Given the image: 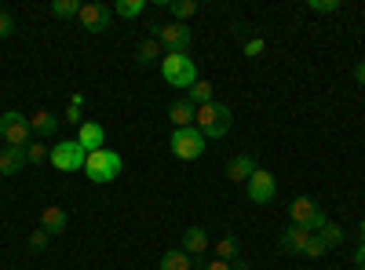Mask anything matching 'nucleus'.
<instances>
[{"mask_svg": "<svg viewBox=\"0 0 365 270\" xmlns=\"http://www.w3.org/2000/svg\"><path fill=\"white\" fill-rule=\"evenodd\" d=\"M161 77L172 84V88H190L197 84V66H194V58L187 51H168L161 58Z\"/></svg>", "mask_w": 365, "mask_h": 270, "instance_id": "1", "label": "nucleus"}, {"mask_svg": "<svg viewBox=\"0 0 365 270\" xmlns=\"http://www.w3.org/2000/svg\"><path fill=\"white\" fill-rule=\"evenodd\" d=\"M194 128H197L205 139H223V135L230 132V106H223V103H208V106H197Z\"/></svg>", "mask_w": 365, "mask_h": 270, "instance_id": "2", "label": "nucleus"}, {"mask_svg": "<svg viewBox=\"0 0 365 270\" xmlns=\"http://www.w3.org/2000/svg\"><path fill=\"white\" fill-rule=\"evenodd\" d=\"M120 168H125V161H120L117 150H96V154H88L84 161V175L91 179V183H113V179L120 175Z\"/></svg>", "mask_w": 365, "mask_h": 270, "instance_id": "3", "label": "nucleus"}, {"mask_svg": "<svg viewBox=\"0 0 365 270\" xmlns=\"http://www.w3.org/2000/svg\"><path fill=\"white\" fill-rule=\"evenodd\" d=\"M168 146H172V154H175L179 161H197V157L205 154L208 139L190 125V128H175V132H172V139H168Z\"/></svg>", "mask_w": 365, "mask_h": 270, "instance_id": "4", "label": "nucleus"}, {"mask_svg": "<svg viewBox=\"0 0 365 270\" xmlns=\"http://www.w3.org/2000/svg\"><path fill=\"white\" fill-rule=\"evenodd\" d=\"M58 172H84V161H88V154H84V146L77 142V139H63V142H55L51 146V157H48Z\"/></svg>", "mask_w": 365, "mask_h": 270, "instance_id": "5", "label": "nucleus"}, {"mask_svg": "<svg viewBox=\"0 0 365 270\" xmlns=\"http://www.w3.org/2000/svg\"><path fill=\"white\" fill-rule=\"evenodd\" d=\"M29 135H34V128H29V117H26V113L8 110L4 117H0V139H4L8 146H22V150H26L29 142H34Z\"/></svg>", "mask_w": 365, "mask_h": 270, "instance_id": "6", "label": "nucleus"}, {"mask_svg": "<svg viewBox=\"0 0 365 270\" xmlns=\"http://www.w3.org/2000/svg\"><path fill=\"white\" fill-rule=\"evenodd\" d=\"M289 219H292V227H303V230H322V227H325L322 208H318L311 197H296V201L289 204Z\"/></svg>", "mask_w": 365, "mask_h": 270, "instance_id": "7", "label": "nucleus"}, {"mask_svg": "<svg viewBox=\"0 0 365 270\" xmlns=\"http://www.w3.org/2000/svg\"><path fill=\"white\" fill-rule=\"evenodd\" d=\"M245 194H249L252 204H270L274 194H278V179H274L270 172H263V168H256L252 179L245 183Z\"/></svg>", "mask_w": 365, "mask_h": 270, "instance_id": "8", "label": "nucleus"}, {"mask_svg": "<svg viewBox=\"0 0 365 270\" xmlns=\"http://www.w3.org/2000/svg\"><path fill=\"white\" fill-rule=\"evenodd\" d=\"M77 19H81V26L88 29V33H103V29H110L113 8H106V4H84Z\"/></svg>", "mask_w": 365, "mask_h": 270, "instance_id": "9", "label": "nucleus"}, {"mask_svg": "<svg viewBox=\"0 0 365 270\" xmlns=\"http://www.w3.org/2000/svg\"><path fill=\"white\" fill-rule=\"evenodd\" d=\"M158 41H161V48H168V51H187V48H190V29H187V22L161 26V29H158Z\"/></svg>", "mask_w": 365, "mask_h": 270, "instance_id": "10", "label": "nucleus"}, {"mask_svg": "<svg viewBox=\"0 0 365 270\" xmlns=\"http://www.w3.org/2000/svg\"><path fill=\"white\" fill-rule=\"evenodd\" d=\"M77 142L84 146V154H96V150H103V142H106V128L96 125V121H84L81 132H77Z\"/></svg>", "mask_w": 365, "mask_h": 270, "instance_id": "11", "label": "nucleus"}, {"mask_svg": "<svg viewBox=\"0 0 365 270\" xmlns=\"http://www.w3.org/2000/svg\"><path fill=\"white\" fill-rule=\"evenodd\" d=\"M252 172H256V157L252 154H237L227 165V179H230V183H249Z\"/></svg>", "mask_w": 365, "mask_h": 270, "instance_id": "12", "label": "nucleus"}, {"mask_svg": "<svg viewBox=\"0 0 365 270\" xmlns=\"http://www.w3.org/2000/svg\"><path fill=\"white\" fill-rule=\"evenodd\" d=\"M194 117H197V106L182 95V99H175L172 106H168V121L175 125V128H190L194 125Z\"/></svg>", "mask_w": 365, "mask_h": 270, "instance_id": "13", "label": "nucleus"}, {"mask_svg": "<svg viewBox=\"0 0 365 270\" xmlns=\"http://www.w3.org/2000/svg\"><path fill=\"white\" fill-rule=\"evenodd\" d=\"M26 150L22 146H4L0 150V175H19L26 168Z\"/></svg>", "mask_w": 365, "mask_h": 270, "instance_id": "14", "label": "nucleus"}, {"mask_svg": "<svg viewBox=\"0 0 365 270\" xmlns=\"http://www.w3.org/2000/svg\"><path fill=\"white\" fill-rule=\"evenodd\" d=\"M307 242H311V230H303V227H285L282 230V249L285 252H292V256H303V249H307Z\"/></svg>", "mask_w": 365, "mask_h": 270, "instance_id": "15", "label": "nucleus"}, {"mask_svg": "<svg viewBox=\"0 0 365 270\" xmlns=\"http://www.w3.org/2000/svg\"><path fill=\"white\" fill-rule=\"evenodd\" d=\"M66 223H70V219H66V212H63L58 204H48L44 212H41V230H48V234H63Z\"/></svg>", "mask_w": 365, "mask_h": 270, "instance_id": "16", "label": "nucleus"}, {"mask_svg": "<svg viewBox=\"0 0 365 270\" xmlns=\"http://www.w3.org/2000/svg\"><path fill=\"white\" fill-rule=\"evenodd\" d=\"M208 249V234L201 227H190V230H182V252L187 256H201Z\"/></svg>", "mask_w": 365, "mask_h": 270, "instance_id": "17", "label": "nucleus"}, {"mask_svg": "<svg viewBox=\"0 0 365 270\" xmlns=\"http://www.w3.org/2000/svg\"><path fill=\"white\" fill-rule=\"evenodd\" d=\"M29 128H34L37 135H55L58 117H55V113H48V110H37L34 117H29Z\"/></svg>", "mask_w": 365, "mask_h": 270, "instance_id": "18", "label": "nucleus"}, {"mask_svg": "<svg viewBox=\"0 0 365 270\" xmlns=\"http://www.w3.org/2000/svg\"><path fill=\"white\" fill-rule=\"evenodd\" d=\"M135 58H139V66H150V63H158V58H161V41H158V37H146V41L139 44Z\"/></svg>", "mask_w": 365, "mask_h": 270, "instance_id": "19", "label": "nucleus"}, {"mask_svg": "<svg viewBox=\"0 0 365 270\" xmlns=\"http://www.w3.org/2000/svg\"><path fill=\"white\" fill-rule=\"evenodd\" d=\"M158 270H190V256L182 252V249H172V252H165V256H161Z\"/></svg>", "mask_w": 365, "mask_h": 270, "instance_id": "20", "label": "nucleus"}, {"mask_svg": "<svg viewBox=\"0 0 365 270\" xmlns=\"http://www.w3.org/2000/svg\"><path fill=\"white\" fill-rule=\"evenodd\" d=\"M146 11V0H117L113 4V15H120V19H139Z\"/></svg>", "mask_w": 365, "mask_h": 270, "instance_id": "21", "label": "nucleus"}, {"mask_svg": "<svg viewBox=\"0 0 365 270\" xmlns=\"http://www.w3.org/2000/svg\"><path fill=\"white\" fill-rule=\"evenodd\" d=\"M187 99H190L194 106H208V103H216V99H212V84H208V81H197V84L190 88V92H187Z\"/></svg>", "mask_w": 365, "mask_h": 270, "instance_id": "22", "label": "nucleus"}, {"mask_svg": "<svg viewBox=\"0 0 365 270\" xmlns=\"http://www.w3.org/2000/svg\"><path fill=\"white\" fill-rule=\"evenodd\" d=\"M318 237H322V242H325L329 249H336V245L344 242V227H340V223H329V219H325V227L318 230Z\"/></svg>", "mask_w": 365, "mask_h": 270, "instance_id": "23", "label": "nucleus"}, {"mask_svg": "<svg viewBox=\"0 0 365 270\" xmlns=\"http://www.w3.org/2000/svg\"><path fill=\"white\" fill-rule=\"evenodd\" d=\"M216 259H223V263H237L241 259V249H237L234 237H223V242L216 245Z\"/></svg>", "mask_w": 365, "mask_h": 270, "instance_id": "24", "label": "nucleus"}, {"mask_svg": "<svg viewBox=\"0 0 365 270\" xmlns=\"http://www.w3.org/2000/svg\"><path fill=\"white\" fill-rule=\"evenodd\" d=\"M168 8H172V15H175L179 22H187L190 15H197V0H172Z\"/></svg>", "mask_w": 365, "mask_h": 270, "instance_id": "25", "label": "nucleus"}, {"mask_svg": "<svg viewBox=\"0 0 365 270\" xmlns=\"http://www.w3.org/2000/svg\"><path fill=\"white\" fill-rule=\"evenodd\" d=\"M81 8H84V4H77V0H55V4H51V15L73 19V15H81Z\"/></svg>", "mask_w": 365, "mask_h": 270, "instance_id": "26", "label": "nucleus"}, {"mask_svg": "<svg viewBox=\"0 0 365 270\" xmlns=\"http://www.w3.org/2000/svg\"><path fill=\"white\" fill-rule=\"evenodd\" d=\"M48 157H51L48 146H41V142H29V146H26V161H29V165H41V161H48Z\"/></svg>", "mask_w": 365, "mask_h": 270, "instance_id": "27", "label": "nucleus"}, {"mask_svg": "<svg viewBox=\"0 0 365 270\" xmlns=\"http://www.w3.org/2000/svg\"><path fill=\"white\" fill-rule=\"evenodd\" d=\"M325 242H322V237L318 234H311V242H307V249H303V256H311V259H318V256H325Z\"/></svg>", "mask_w": 365, "mask_h": 270, "instance_id": "28", "label": "nucleus"}, {"mask_svg": "<svg viewBox=\"0 0 365 270\" xmlns=\"http://www.w3.org/2000/svg\"><path fill=\"white\" fill-rule=\"evenodd\" d=\"M48 230H34V234H29V249H34V252H44L48 249Z\"/></svg>", "mask_w": 365, "mask_h": 270, "instance_id": "29", "label": "nucleus"}, {"mask_svg": "<svg viewBox=\"0 0 365 270\" xmlns=\"http://www.w3.org/2000/svg\"><path fill=\"white\" fill-rule=\"evenodd\" d=\"M11 33H15V19L0 8V37H11Z\"/></svg>", "mask_w": 365, "mask_h": 270, "instance_id": "30", "label": "nucleus"}, {"mask_svg": "<svg viewBox=\"0 0 365 270\" xmlns=\"http://www.w3.org/2000/svg\"><path fill=\"white\" fill-rule=\"evenodd\" d=\"M311 11H340V0H311Z\"/></svg>", "mask_w": 365, "mask_h": 270, "instance_id": "31", "label": "nucleus"}, {"mask_svg": "<svg viewBox=\"0 0 365 270\" xmlns=\"http://www.w3.org/2000/svg\"><path fill=\"white\" fill-rule=\"evenodd\" d=\"M259 51H263V41H259V37H256V41H245V55H249V58H256Z\"/></svg>", "mask_w": 365, "mask_h": 270, "instance_id": "32", "label": "nucleus"}, {"mask_svg": "<svg viewBox=\"0 0 365 270\" xmlns=\"http://www.w3.org/2000/svg\"><path fill=\"white\" fill-rule=\"evenodd\" d=\"M354 266H358V270H365V242H361V245H358V252H354Z\"/></svg>", "mask_w": 365, "mask_h": 270, "instance_id": "33", "label": "nucleus"}, {"mask_svg": "<svg viewBox=\"0 0 365 270\" xmlns=\"http://www.w3.org/2000/svg\"><path fill=\"white\" fill-rule=\"evenodd\" d=\"M201 270H230V263H223V259H212V263H205Z\"/></svg>", "mask_w": 365, "mask_h": 270, "instance_id": "34", "label": "nucleus"}, {"mask_svg": "<svg viewBox=\"0 0 365 270\" xmlns=\"http://www.w3.org/2000/svg\"><path fill=\"white\" fill-rule=\"evenodd\" d=\"M354 81H358V84H365V63H358V66H354Z\"/></svg>", "mask_w": 365, "mask_h": 270, "instance_id": "35", "label": "nucleus"}, {"mask_svg": "<svg viewBox=\"0 0 365 270\" xmlns=\"http://www.w3.org/2000/svg\"><path fill=\"white\" fill-rule=\"evenodd\" d=\"M361 237H365V219H361Z\"/></svg>", "mask_w": 365, "mask_h": 270, "instance_id": "36", "label": "nucleus"}]
</instances>
